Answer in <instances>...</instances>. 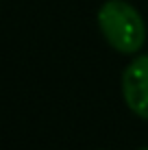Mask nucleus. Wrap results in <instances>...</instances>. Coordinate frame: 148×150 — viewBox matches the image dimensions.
<instances>
[{
  "instance_id": "f257e3e1",
  "label": "nucleus",
  "mask_w": 148,
  "mask_h": 150,
  "mask_svg": "<svg viewBox=\"0 0 148 150\" xmlns=\"http://www.w3.org/2000/svg\"><path fill=\"white\" fill-rule=\"evenodd\" d=\"M98 28L107 44L120 54H135L146 41L142 13L126 0H107L98 9Z\"/></svg>"
},
{
  "instance_id": "f03ea898",
  "label": "nucleus",
  "mask_w": 148,
  "mask_h": 150,
  "mask_svg": "<svg viewBox=\"0 0 148 150\" xmlns=\"http://www.w3.org/2000/svg\"><path fill=\"white\" fill-rule=\"evenodd\" d=\"M122 96L131 113L148 120V54H140L122 72Z\"/></svg>"
},
{
  "instance_id": "7ed1b4c3",
  "label": "nucleus",
  "mask_w": 148,
  "mask_h": 150,
  "mask_svg": "<svg viewBox=\"0 0 148 150\" xmlns=\"http://www.w3.org/2000/svg\"><path fill=\"white\" fill-rule=\"evenodd\" d=\"M137 150H148V146H142V148H137Z\"/></svg>"
}]
</instances>
